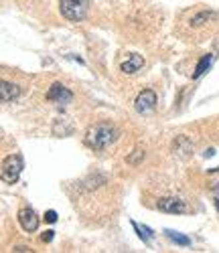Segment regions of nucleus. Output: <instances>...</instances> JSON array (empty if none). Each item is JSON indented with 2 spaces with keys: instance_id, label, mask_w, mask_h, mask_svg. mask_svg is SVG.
<instances>
[{
  "instance_id": "obj_1",
  "label": "nucleus",
  "mask_w": 219,
  "mask_h": 253,
  "mask_svg": "<svg viewBox=\"0 0 219 253\" xmlns=\"http://www.w3.org/2000/svg\"><path fill=\"white\" fill-rule=\"evenodd\" d=\"M118 136H120V130L114 124L100 122L85 132V144L94 150H106L108 146H112L118 140Z\"/></svg>"
},
{
  "instance_id": "obj_2",
  "label": "nucleus",
  "mask_w": 219,
  "mask_h": 253,
  "mask_svg": "<svg viewBox=\"0 0 219 253\" xmlns=\"http://www.w3.org/2000/svg\"><path fill=\"white\" fill-rule=\"evenodd\" d=\"M87 6L90 2L87 0H59V8H61V14L67 18V20H83L85 14H87Z\"/></svg>"
},
{
  "instance_id": "obj_3",
  "label": "nucleus",
  "mask_w": 219,
  "mask_h": 253,
  "mask_svg": "<svg viewBox=\"0 0 219 253\" xmlns=\"http://www.w3.org/2000/svg\"><path fill=\"white\" fill-rule=\"evenodd\" d=\"M23 168H25V160L20 154H10L4 158L2 162V180L6 184H14L20 176V172H23Z\"/></svg>"
},
{
  "instance_id": "obj_4",
  "label": "nucleus",
  "mask_w": 219,
  "mask_h": 253,
  "mask_svg": "<svg viewBox=\"0 0 219 253\" xmlns=\"http://www.w3.org/2000/svg\"><path fill=\"white\" fill-rule=\"evenodd\" d=\"M159 211L163 213H170V215H183V213H189V207L185 201L177 199V197H164L157 203Z\"/></svg>"
},
{
  "instance_id": "obj_5",
  "label": "nucleus",
  "mask_w": 219,
  "mask_h": 253,
  "mask_svg": "<svg viewBox=\"0 0 219 253\" xmlns=\"http://www.w3.org/2000/svg\"><path fill=\"white\" fill-rule=\"evenodd\" d=\"M47 99L53 101V103H59V105H67V103H71L73 93L65 87L63 83H53V85L49 87V91H47Z\"/></svg>"
},
{
  "instance_id": "obj_6",
  "label": "nucleus",
  "mask_w": 219,
  "mask_h": 253,
  "mask_svg": "<svg viewBox=\"0 0 219 253\" xmlns=\"http://www.w3.org/2000/svg\"><path fill=\"white\" fill-rule=\"evenodd\" d=\"M18 223H20V227H23V231L33 233V231L39 229V215L31 207H23L18 211Z\"/></svg>"
},
{
  "instance_id": "obj_7",
  "label": "nucleus",
  "mask_w": 219,
  "mask_h": 253,
  "mask_svg": "<svg viewBox=\"0 0 219 253\" xmlns=\"http://www.w3.org/2000/svg\"><path fill=\"white\" fill-rule=\"evenodd\" d=\"M155 105H157V93L152 91V89H144L138 93L136 101H134V108L138 114H148L155 110Z\"/></svg>"
},
{
  "instance_id": "obj_8",
  "label": "nucleus",
  "mask_w": 219,
  "mask_h": 253,
  "mask_svg": "<svg viewBox=\"0 0 219 253\" xmlns=\"http://www.w3.org/2000/svg\"><path fill=\"white\" fill-rule=\"evenodd\" d=\"M142 67H144V57L138 55V53H130V55L122 61L120 71H122L124 75H134V73H138Z\"/></svg>"
},
{
  "instance_id": "obj_9",
  "label": "nucleus",
  "mask_w": 219,
  "mask_h": 253,
  "mask_svg": "<svg viewBox=\"0 0 219 253\" xmlns=\"http://www.w3.org/2000/svg\"><path fill=\"white\" fill-rule=\"evenodd\" d=\"M18 95H20V87L18 85H14V83H10V81L0 83V99H2L4 103L14 101Z\"/></svg>"
},
{
  "instance_id": "obj_10",
  "label": "nucleus",
  "mask_w": 219,
  "mask_h": 253,
  "mask_svg": "<svg viewBox=\"0 0 219 253\" xmlns=\"http://www.w3.org/2000/svg\"><path fill=\"white\" fill-rule=\"evenodd\" d=\"M172 152L177 156H181V158H189L193 154V144L185 136H179L177 140L172 142Z\"/></svg>"
},
{
  "instance_id": "obj_11",
  "label": "nucleus",
  "mask_w": 219,
  "mask_h": 253,
  "mask_svg": "<svg viewBox=\"0 0 219 253\" xmlns=\"http://www.w3.org/2000/svg\"><path fill=\"white\" fill-rule=\"evenodd\" d=\"M217 18V12L213 10H199V12H195L191 18H189V25L191 27H203L207 23H211V20Z\"/></svg>"
},
{
  "instance_id": "obj_12",
  "label": "nucleus",
  "mask_w": 219,
  "mask_h": 253,
  "mask_svg": "<svg viewBox=\"0 0 219 253\" xmlns=\"http://www.w3.org/2000/svg\"><path fill=\"white\" fill-rule=\"evenodd\" d=\"M164 235L172 241V243H177V245H181V247H189L191 245V239L187 237V235H183V233H179V231H172V229H164Z\"/></svg>"
},
{
  "instance_id": "obj_13",
  "label": "nucleus",
  "mask_w": 219,
  "mask_h": 253,
  "mask_svg": "<svg viewBox=\"0 0 219 253\" xmlns=\"http://www.w3.org/2000/svg\"><path fill=\"white\" fill-rule=\"evenodd\" d=\"M211 63H213V55H205V57H201V61L197 63V67H195L193 77H195V79H199L201 75H205V71L211 67Z\"/></svg>"
},
{
  "instance_id": "obj_14",
  "label": "nucleus",
  "mask_w": 219,
  "mask_h": 253,
  "mask_svg": "<svg viewBox=\"0 0 219 253\" xmlns=\"http://www.w3.org/2000/svg\"><path fill=\"white\" fill-rule=\"evenodd\" d=\"M132 227H134V231H136V233H138V237L142 239V243H150V239L152 237H155V233H152V229L150 227H146V225H142V227H138V223H134L132 221Z\"/></svg>"
},
{
  "instance_id": "obj_15",
  "label": "nucleus",
  "mask_w": 219,
  "mask_h": 253,
  "mask_svg": "<svg viewBox=\"0 0 219 253\" xmlns=\"http://www.w3.org/2000/svg\"><path fill=\"white\" fill-rule=\"evenodd\" d=\"M144 160V150H140V148H136L132 154H130L128 158H126V162L128 164H140Z\"/></svg>"
},
{
  "instance_id": "obj_16",
  "label": "nucleus",
  "mask_w": 219,
  "mask_h": 253,
  "mask_svg": "<svg viewBox=\"0 0 219 253\" xmlns=\"http://www.w3.org/2000/svg\"><path fill=\"white\" fill-rule=\"evenodd\" d=\"M53 237H55V231H51V229H49V231H45V233L41 235V241H43V243H51V241H53Z\"/></svg>"
},
{
  "instance_id": "obj_17",
  "label": "nucleus",
  "mask_w": 219,
  "mask_h": 253,
  "mask_svg": "<svg viewBox=\"0 0 219 253\" xmlns=\"http://www.w3.org/2000/svg\"><path fill=\"white\" fill-rule=\"evenodd\" d=\"M45 221L47 223H55L57 221V213H55V211H47V213H45Z\"/></svg>"
},
{
  "instance_id": "obj_18",
  "label": "nucleus",
  "mask_w": 219,
  "mask_h": 253,
  "mask_svg": "<svg viewBox=\"0 0 219 253\" xmlns=\"http://www.w3.org/2000/svg\"><path fill=\"white\" fill-rule=\"evenodd\" d=\"M203 156H205V158H213V156H215V150H213V148H209V150H205V152H203Z\"/></svg>"
},
{
  "instance_id": "obj_19",
  "label": "nucleus",
  "mask_w": 219,
  "mask_h": 253,
  "mask_svg": "<svg viewBox=\"0 0 219 253\" xmlns=\"http://www.w3.org/2000/svg\"><path fill=\"white\" fill-rule=\"evenodd\" d=\"M12 251H29V247H25V245H18V247H14Z\"/></svg>"
},
{
  "instance_id": "obj_20",
  "label": "nucleus",
  "mask_w": 219,
  "mask_h": 253,
  "mask_svg": "<svg viewBox=\"0 0 219 253\" xmlns=\"http://www.w3.org/2000/svg\"><path fill=\"white\" fill-rule=\"evenodd\" d=\"M215 207H217V211H219V193H215Z\"/></svg>"
}]
</instances>
